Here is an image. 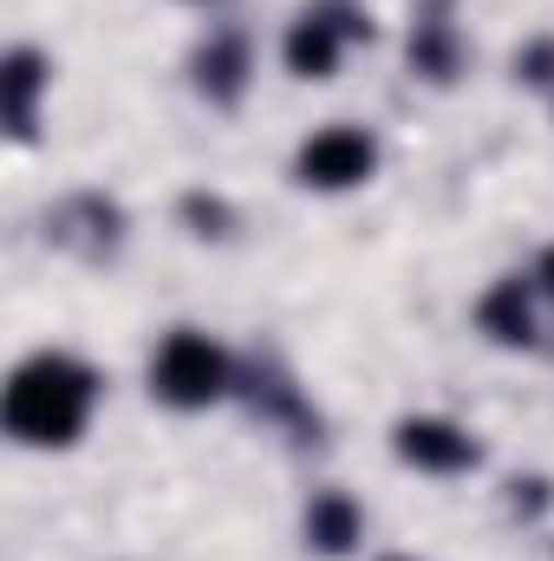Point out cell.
Listing matches in <instances>:
<instances>
[{
	"instance_id": "obj_1",
	"label": "cell",
	"mask_w": 554,
	"mask_h": 561,
	"mask_svg": "<svg viewBox=\"0 0 554 561\" xmlns=\"http://www.w3.org/2000/svg\"><path fill=\"white\" fill-rule=\"evenodd\" d=\"M92 412V373L66 353H39L7 386V431L20 444H72Z\"/></svg>"
},
{
	"instance_id": "obj_2",
	"label": "cell",
	"mask_w": 554,
	"mask_h": 561,
	"mask_svg": "<svg viewBox=\"0 0 554 561\" xmlns=\"http://www.w3.org/2000/svg\"><path fill=\"white\" fill-rule=\"evenodd\" d=\"M150 386H157V399L196 412V405L222 399V386H229V359H222L203 333H170V340L157 346V359H150Z\"/></svg>"
},
{
	"instance_id": "obj_3",
	"label": "cell",
	"mask_w": 554,
	"mask_h": 561,
	"mask_svg": "<svg viewBox=\"0 0 554 561\" xmlns=\"http://www.w3.org/2000/svg\"><path fill=\"white\" fill-rule=\"evenodd\" d=\"M372 163H379V150L353 125H333V131L300 144V183H313V190H353L372 176Z\"/></svg>"
},
{
	"instance_id": "obj_4",
	"label": "cell",
	"mask_w": 554,
	"mask_h": 561,
	"mask_svg": "<svg viewBox=\"0 0 554 561\" xmlns=\"http://www.w3.org/2000/svg\"><path fill=\"white\" fill-rule=\"evenodd\" d=\"M353 33H366V20H346V13H307V20H293V33H287V66L300 72V79H333V66H339V39H353Z\"/></svg>"
},
{
	"instance_id": "obj_5",
	"label": "cell",
	"mask_w": 554,
	"mask_h": 561,
	"mask_svg": "<svg viewBox=\"0 0 554 561\" xmlns=\"http://www.w3.org/2000/svg\"><path fill=\"white\" fill-rule=\"evenodd\" d=\"M399 457L417 470H463V463H476V444L443 419H405L399 424Z\"/></svg>"
},
{
	"instance_id": "obj_6",
	"label": "cell",
	"mask_w": 554,
	"mask_h": 561,
	"mask_svg": "<svg viewBox=\"0 0 554 561\" xmlns=\"http://www.w3.org/2000/svg\"><path fill=\"white\" fill-rule=\"evenodd\" d=\"M483 327H489L496 340H509V346H529V340H535V320H529V294H522V280H503V287L483 300Z\"/></svg>"
},
{
	"instance_id": "obj_7",
	"label": "cell",
	"mask_w": 554,
	"mask_h": 561,
	"mask_svg": "<svg viewBox=\"0 0 554 561\" xmlns=\"http://www.w3.org/2000/svg\"><path fill=\"white\" fill-rule=\"evenodd\" d=\"M307 536H313V549L346 556V549L359 542V510H353L346 496H320V503L307 510Z\"/></svg>"
},
{
	"instance_id": "obj_8",
	"label": "cell",
	"mask_w": 554,
	"mask_h": 561,
	"mask_svg": "<svg viewBox=\"0 0 554 561\" xmlns=\"http://www.w3.org/2000/svg\"><path fill=\"white\" fill-rule=\"evenodd\" d=\"M0 79H7V118H13V138H26V131H33V92H39V59H33V53H13Z\"/></svg>"
},
{
	"instance_id": "obj_9",
	"label": "cell",
	"mask_w": 554,
	"mask_h": 561,
	"mask_svg": "<svg viewBox=\"0 0 554 561\" xmlns=\"http://www.w3.org/2000/svg\"><path fill=\"white\" fill-rule=\"evenodd\" d=\"M203 85H216V99H235V85H242V46L203 53Z\"/></svg>"
},
{
	"instance_id": "obj_10",
	"label": "cell",
	"mask_w": 554,
	"mask_h": 561,
	"mask_svg": "<svg viewBox=\"0 0 554 561\" xmlns=\"http://www.w3.org/2000/svg\"><path fill=\"white\" fill-rule=\"evenodd\" d=\"M549 66H554V46H535V53H529V79H554Z\"/></svg>"
},
{
	"instance_id": "obj_11",
	"label": "cell",
	"mask_w": 554,
	"mask_h": 561,
	"mask_svg": "<svg viewBox=\"0 0 554 561\" xmlns=\"http://www.w3.org/2000/svg\"><path fill=\"white\" fill-rule=\"evenodd\" d=\"M542 280H549V294H554V249L542 255Z\"/></svg>"
}]
</instances>
